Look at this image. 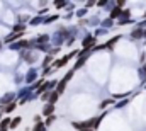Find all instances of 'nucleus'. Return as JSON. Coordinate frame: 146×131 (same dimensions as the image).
Segmentation results:
<instances>
[{"mask_svg": "<svg viewBox=\"0 0 146 131\" xmlns=\"http://www.w3.org/2000/svg\"><path fill=\"white\" fill-rule=\"evenodd\" d=\"M80 46L83 51H92L95 46H97V37L94 34H87L82 41H80Z\"/></svg>", "mask_w": 146, "mask_h": 131, "instance_id": "1", "label": "nucleus"}, {"mask_svg": "<svg viewBox=\"0 0 146 131\" xmlns=\"http://www.w3.org/2000/svg\"><path fill=\"white\" fill-rule=\"evenodd\" d=\"M90 55H92V51H83V49H82V55H78V56H76V61H75V65H73V68H72L73 72L80 70L82 66L85 65V63H87V60L90 58Z\"/></svg>", "mask_w": 146, "mask_h": 131, "instance_id": "3", "label": "nucleus"}, {"mask_svg": "<svg viewBox=\"0 0 146 131\" xmlns=\"http://www.w3.org/2000/svg\"><path fill=\"white\" fill-rule=\"evenodd\" d=\"M56 121V116L53 114V116H49V118H46V121H44V126H46V130L49 128V126H53V123Z\"/></svg>", "mask_w": 146, "mask_h": 131, "instance_id": "22", "label": "nucleus"}, {"mask_svg": "<svg viewBox=\"0 0 146 131\" xmlns=\"http://www.w3.org/2000/svg\"><path fill=\"white\" fill-rule=\"evenodd\" d=\"M33 131H46V126H44V121L42 123H37L33 126Z\"/></svg>", "mask_w": 146, "mask_h": 131, "instance_id": "24", "label": "nucleus"}, {"mask_svg": "<svg viewBox=\"0 0 146 131\" xmlns=\"http://www.w3.org/2000/svg\"><path fill=\"white\" fill-rule=\"evenodd\" d=\"M58 19H60V14H53V15L42 19V24H51V22H54V21H58Z\"/></svg>", "mask_w": 146, "mask_h": 131, "instance_id": "16", "label": "nucleus"}, {"mask_svg": "<svg viewBox=\"0 0 146 131\" xmlns=\"http://www.w3.org/2000/svg\"><path fill=\"white\" fill-rule=\"evenodd\" d=\"M75 41H76V37H75V34H73V36H70V37H68L66 46H73V43H75Z\"/></svg>", "mask_w": 146, "mask_h": 131, "instance_id": "29", "label": "nucleus"}, {"mask_svg": "<svg viewBox=\"0 0 146 131\" xmlns=\"http://www.w3.org/2000/svg\"><path fill=\"white\" fill-rule=\"evenodd\" d=\"M14 99H15V94H14V92H9V94H5L3 97L0 99V104H2V107H3V106H7V104H10V102H14Z\"/></svg>", "mask_w": 146, "mask_h": 131, "instance_id": "7", "label": "nucleus"}, {"mask_svg": "<svg viewBox=\"0 0 146 131\" xmlns=\"http://www.w3.org/2000/svg\"><path fill=\"white\" fill-rule=\"evenodd\" d=\"M37 24H42V17H39V15L29 21V26H37Z\"/></svg>", "mask_w": 146, "mask_h": 131, "instance_id": "23", "label": "nucleus"}, {"mask_svg": "<svg viewBox=\"0 0 146 131\" xmlns=\"http://www.w3.org/2000/svg\"><path fill=\"white\" fill-rule=\"evenodd\" d=\"M145 89H146V84H145Z\"/></svg>", "mask_w": 146, "mask_h": 131, "instance_id": "37", "label": "nucleus"}, {"mask_svg": "<svg viewBox=\"0 0 146 131\" xmlns=\"http://www.w3.org/2000/svg\"><path fill=\"white\" fill-rule=\"evenodd\" d=\"M68 5V2H54V7L56 9H63V7H66Z\"/></svg>", "mask_w": 146, "mask_h": 131, "instance_id": "26", "label": "nucleus"}, {"mask_svg": "<svg viewBox=\"0 0 146 131\" xmlns=\"http://www.w3.org/2000/svg\"><path fill=\"white\" fill-rule=\"evenodd\" d=\"M54 109H56V107H54L53 104H48V102H46V104H44V107H42V112H41V114H42V116H46V118H49V116H53V114H54Z\"/></svg>", "mask_w": 146, "mask_h": 131, "instance_id": "6", "label": "nucleus"}, {"mask_svg": "<svg viewBox=\"0 0 146 131\" xmlns=\"http://www.w3.org/2000/svg\"><path fill=\"white\" fill-rule=\"evenodd\" d=\"M10 121H12V119H10V118H7V116H5V118H2V121H0V130L7 131L9 128H10Z\"/></svg>", "mask_w": 146, "mask_h": 131, "instance_id": "11", "label": "nucleus"}, {"mask_svg": "<svg viewBox=\"0 0 146 131\" xmlns=\"http://www.w3.org/2000/svg\"><path fill=\"white\" fill-rule=\"evenodd\" d=\"M139 73H141V77H143V80H146V63L141 68H139Z\"/></svg>", "mask_w": 146, "mask_h": 131, "instance_id": "27", "label": "nucleus"}, {"mask_svg": "<svg viewBox=\"0 0 146 131\" xmlns=\"http://www.w3.org/2000/svg\"><path fill=\"white\" fill-rule=\"evenodd\" d=\"M127 19H131V10H129V9H124L122 14H121V19H119V21H127Z\"/></svg>", "mask_w": 146, "mask_h": 131, "instance_id": "21", "label": "nucleus"}, {"mask_svg": "<svg viewBox=\"0 0 146 131\" xmlns=\"http://www.w3.org/2000/svg\"><path fill=\"white\" fill-rule=\"evenodd\" d=\"M22 37V34H15V33H12V34H9L5 39H3V43H7V44H14L17 39H21Z\"/></svg>", "mask_w": 146, "mask_h": 131, "instance_id": "9", "label": "nucleus"}, {"mask_svg": "<svg viewBox=\"0 0 146 131\" xmlns=\"http://www.w3.org/2000/svg\"><path fill=\"white\" fill-rule=\"evenodd\" d=\"M0 48H2V43H0Z\"/></svg>", "mask_w": 146, "mask_h": 131, "instance_id": "36", "label": "nucleus"}, {"mask_svg": "<svg viewBox=\"0 0 146 131\" xmlns=\"http://www.w3.org/2000/svg\"><path fill=\"white\" fill-rule=\"evenodd\" d=\"M95 5H99V7H106V5H109V2H107V0H102V2H97Z\"/></svg>", "mask_w": 146, "mask_h": 131, "instance_id": "32", "label": "nucleus"}, {"mask_svg": "<svg viewBox=\"0 0 146 131\" xmlns=\"http://www.w3.org/2000/svg\"><path fill=\"white\" fill-rule=\"evenodd\" d=\"M110 104H114V100H112V99H106V100H102V102L99 104V109H102V111H106V109L109 107Z\"/></svg>", "mask_w": 146, "mask_h": 131, "instance_id": "17", "label": "nucleus"}, {"mask_svg": "<svg viewBox=\"0 0 146 131\" xmlns=\"http://www.w3.org/2000/svg\"><path fill=\"white\" fill-rule=\"evenodd\" d=\"M12 33L24 34L26 33V24H15V26H12Z\"/></svg>", "mask_w": 146, "mask_h": 131, "instance_id": "13", "label": "nucleus"}, {"mask_svg": "<svg viewBox=\"0 0 146 131\" xmlns=\"http://www.w3.org/2000/svg\"><path fill=\"white\" fill-rule=\"evenodd\" d=\"M131 39H134V41H138V39H143V29L136 26V27L131 31Z\"/></svg>", "mask_w": 146, "mask_h": 131, "instance_id": "8", "label": "nucleus"}, {"mask_svg": "<svg viewBox=\"0 0 146 131\" xmlns=\"http://www.w3.org/2000/svg\"><path fill=\"white\" fill-rule=\"evenodd\" d=\"M37 123H42V116H39V114L34 116V124H37Z\"/></svg>", "mask_w": 146, "mask_h": 131, "instance_id": "31", "label": "nucleus"}, {"mask_svg": "<svg viewBox=\"0 0 146 131\" xmlns=\"http://www.w3.org/2000/svg\"><path fill=\"white\" fill-rule=\"evenodd\" d=\"M100 26H102V29H106V31H107L109 27H112V26H114V21L107 17V19H104V21L100 22Z\"/></svg>", "mask_w": 146, "mask_h": 131, "instance_id": "15", "label": "nucleus"}, {"mask_svg": "<svg viewBox=\"0 0 146 131\" xmlns=\"http://www.w3.org/2000/svg\"><path fill=\"white\" fill-rule=\"evenodd\" d=\"M127 102H129V100H127V99H124V100H121V102H115V104H114V107H115V109H122Z\"/></svg>", "mask_w": 146, "mask_h": 131, "instance_id": "25", "label": "nucleus"}, {"mask_svg": "<svg viewBox=\"0 0 146 131\" xmlns=\"http://www.w3.org/2000/svg\"><path fill=\"white\" fill-rule=\"evenodd\" d=\"M95 3H97V2H95V0H88V2H87V3H85V9H87V10H88V9H90V7H94V5H95Z\"/></svg>", "mask_w": 146, "mask_h": 131, "instance_id": "30", "label": "nucleus"}, {"mask_svg": "<svg viewBox=\"0 0 146 131\" xmlns=\"http://www.w3.org/2000/svg\"><path fill=\"white\" fill-rule=\"evenodd\" d=\"M15 109H17V102L14 100V102H10V104H7V106H3V107H2V112L10 114V112H14Z\"/></svg>", "mask_w": 146, "mask_h": 131, "instance_id": "10", "label": "nucleus"}, {"mask_svg": "<svg viewBox=\"0 0 146 131\" xmlns=\"http://www.w3.org/2000/svg\"><path fill=\"white\" fill-rule=\"evenodd\" d=\"M58 99H60V96H58V94L53 90V92H51V96H49V99H48V104H53V106H56Z\"/></svg>", "mask_w": 146, "mask_h": 131, "instance_id": "18", "label": "nucleus"}, {"mask_svg": "<svg viewBox=\"0 0 146 131\" xmlns=\"http://www.w3.org/2000/svg\"><path fill=\"white\" fill-rule=\"evenodd\" d=\"M143 39H146V27L143 29Z\"/></svg>", "mask_w": 146, "mask_h": 131, "instance_id": "33", "label": "nucleus"}, {"mask_svg": "<svg viewBox=\"0 0 146 131\" xmlns=\"http://www.w3.org/2000/svg\"><path fill=\"white\" fill-rule=\"evenodd\" d=\"M73 77H75V72H73V70H68V72H66V73H65V75L61 77V78H63V80H65L66 84H70V80H72Z\"/></svg>", "mask_w": 146, "mask_h": 131, "instance_id": "19", "label": "nucleus"}, {"mask_svg": "<svg viewBox=\"0 0 146 131\" xmlns=\"http://www.w3.org/2000/svg\"><path fill=\"white\" fill-rule=\"evenodd\" d=\"M80 131H94V130H80Z\"/></svg>", "mask_w": 146, "mask_h": 131, "instance_id": "34", "label": "nucleus"}, {"mask_svg": "<svg viewBox=\"0 0 146 131\" xmlns=\"http://www.w3.org/2000/svg\"><path fill=\"white\" fill-rule=\"evenodd\" d=\"M122 10L124 9H119V7H112L109 12V19H112V21H119L121 19V14H122Z\"/></svg>", "mask_w": 146, "mask_h": 131, "instance_id": "5", "label": "nucleus"}, {"mask_svg": "<svg viewBox=\"0 0 146 131\" xmlns=\"http://www.w3.org/2000/svg\"><path fill=\"white\" fill-rule=\"evenodd\" d=\"M87 14H88V10H87L85 7H83V9H76V10H75V15H76L78 19H80V17H85Z\"/></svg>", "mask_w": 146, "mask_h": 131, "instance_id": "20", "label": "nucleus"}, {"mask_svg": "<svg viewBox=\"0 0 146 131\" xmlns=\"http://www.w3.org/2000/svg\"><path fill=\"white\" fill-rule=\"evenodd\" d=\"M0 131H2V130H0Z\"/></svg>", "mask_w": 146, "mask_h": 131, "instance_id": "38", "label": "nucleus"}, {"mask_svg": "<svg viewBox=\"0 0 146 131\" xmlns=\"http://www.w3.org/2000/svg\"><path fill=\"white\" fill-rule=\"evenodd\" d=\"M22 58L27 63H34L36 61V55H31V51H22Z\"/></svg>", "mask_w": 146, "mask_h": 131, "instance_id": "12", "label": "nucleus"}, {"mask_svg": "<svg viewBox=\"0 0 146 131\" xmlns=\"http://www.w3.org/2000/svg\"><path fill=\"white\" fill-rule=\"evenodd\" d=\"M78 51H80V49H73L72 53H68V55L61 56L60 60H54V63H53L51 66H54V70H60V68H63V66L66 65V63H68L72 58H76V56H78Z\"/></svg>", "mask_w": 146, "mask_h": 131, "instance_id": "2", "label": "nucleus"}, {"mask_svg": "<svg viewBox=\"0 0 146 131\" xmlns=\"http://www.w3.org/2000/svg\"><path fill=\"white\" fill-rule=\"evenodd\" d=\"M115 7L124 9V7H126V0H117V2H115Z\"/></svg>", "mask_w": 146, "mask_h": 131, "instance_id": "28", "label": "nucleus"}, {"mask_svg": "<svg viewBox=\"0 0 146 131\" xmlns=\"http://www.w3.org/2000/svg\"><path fill=\"white\" fill-rule=\"evenodd\" d=\"M0 121H2V114H0Z\"/></svg>", "mask_w": 146, "mask_h": 131, "instance_id": "35", "label": "nucleus"}, {"mask_svg": "<svg viewBox=\"0 0 146 131\" xmlns=\"http://www.w3.org/2000/svg\"><path fill=\"white\" fill-rule=\"evenodd\" d=\"M36 80H37V70L36 68H31V70L27 72V75H26V82H27L29 85H33Z\"/></svg>", "mask_w": 146, "mask_h": 131, "instance_id": "4", "label": "nucleus"}, {"mask_svg": "<svg viewBox=\"0 0 146 131\" xmlns=\"http://www.w3.org/2000/svg\"><path fill=\"white\" fill-rule=\"evenodd\" d=\"M21 123H22V118H21V116H15V118L10 121V128H9V130H15V128H19Z\"/></svg>", "mask_w": 146, "mask_h": 131, "instance_id": "14", "label": "nucleus"}]
</instances>
